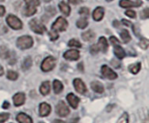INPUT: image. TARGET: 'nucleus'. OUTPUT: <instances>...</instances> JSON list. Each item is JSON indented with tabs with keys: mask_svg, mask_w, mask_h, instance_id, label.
Returning a JSON list of instances; mask_svg holds the SVG:
<instances>
[{
	"mask_svg": "<svg viewBox=\"0 0 149 123\" xmlns=\"http://www.w3.org/2000/svg\"><path fill=\"white\" fill-rule=\"evenodd\" d=\"M149 17V9L146 8L141 11V18L143 19H147Z\"/></svg>",
	"mask_w": 149,
	"mask_h": 123,
	"instance_id": "nucleus-38",
	"label": "nucleus"
},
{
	"mask_svg": "<svg viewBox=\"0 0 149 123\" xmlns=\"http://www.w3.org/2000/svg\"><path fill=\"white\" fill-rule=\"evenodd\" d=\"M120 5L122 8H131L134 6H139V3H136L131 0H120Z\"/></svg>",
	"mask_w": 149,
	"mask_h": 123,
	"instance_id": "nucleus-25",
	"label": "nucleus"
},
{
	"mask_svg": "<svg viewBox=\"0 0 149 123\" xmlns=\"http://www.w3.org/2000/svg\"><path fill=\"white\" fill-rule=\"evenodd\" d=\"M98 47L100 49V50H101L103 53H106L108 49V43H107V40L106 39V37L101 36L99 39V43H98Z\"/></svg>",
	"mask_w": 149,
	"mask_h": 123,
	"instance_id": "nucleus-16",
	"label": "nucleus"
},
{
	"mask_svg": "<svg viewBox=\"0 0 149 123\" xmlns=\"http://www.w3.org/2000/svg\"><path fill=\"white\" fill-rule=\"evenodd\" d=\"M7 79L10 80V81H16L18 78V74L16 71L13 70H8L7 75H6Z\"/></svg>",
	"mask_w": 149,
	"mask_h": 123,
	"instance_id": "nucleus-29",
	"label": "nucleus"
},
{
	"mask_svg": "<svg viewBox=\"0 0 149 123\" xmlns=\"http://www.w3.org/2000/svg\"><path fill=\"white\" fill-rule=\"evenodd\" d=\"M141 69V63H134V64H131L128 66V70L130 73L134 74V75H136L140 72Z\"/></svg>",
	"mask_w": 149,
	"mask_h": 123,
	"instance_id": "nucleus-23",
	"label": "nucleus"
},
{
	"mask_svg": "<svg viewBox=\"0 0 149 123\" xmlns=\"http://www.w3.org/2000/svg\"><path fill=\"white\" fill-rule=\"evenodd\" d=\"M119 24H120V23H119L117 20L113 21V26H116V27H118V26H119Z\"/></svg>",
	"mask_w": 149,
	"mask_h": 123,
	"instance_id": "nucleus-51",
	"label": "nucleus"
},
{
	"mask_svg": "<svg viewBox=\"0 0 149 123\" xmlns=\"http://www.w3.org/2000/svg\"><path fill=\"white\" fill-rule=\"evenodd\" d=\"M122 23L126 26H132V23L130 21L127 20V19H122Z\"/></svg>",
	"mask_w": 149,
	"mask_h": 123,
	"instance_id": "nucleus-42",
	"label": "nucleus"
},
{
	"mask_svg": "<svg viewBox=\"0 0 149 123\" xmlns=\"http://www.w3.org/2000/svg\"><path fill=\"white\" fill-rule=\"evenodd\" d=\"M52 123H65L64 121H62V120H59V119H57V120H54L53 121V122Z\"/></svg>",
	"mask_w": 149,
	"mask_h": 123,
	"instance_id": "nucleus-49",
	"label": "nucleus"
},
{
	"mask_svg": "<svg viewBox=\"0 0 149 123\" xmlns=\"http://www.w3.org/2000/svg\"><path fill=\"white\" fill-rule=\"evenodd\" d=\"M2 108H3V109H8L10 108V103L8 102H4L2 105Z\"/></svg>",
	"mask_w": 149,
	"mask_h": 123,
	"instance_id": "nucleus-43",
	"label": "nucleus"
},
{
	"mask_svg": "<svg viewBox=\"0 0 149 123\" xmlns=\"http://www.w3.org/2000/svg\"><path fill=\"white\" fill-rule=\"evenodd\" d=\"M116 123H129V115L127 112H124L123 115L119 118Z\"/></svg>",
	"mask_w": 149,
	"mask_h": 123,
	"instance_id": "nucleus-30",
	"label": "nucleus"
},
{
	"mask_svg": "<svg viewBox=\"0 0 149 123\" xmlns=\"http://www.w3.org/2000/svg\"><path fill=\"white\" fill-rule=\"evenodd\" d=\"M37 12V9L34 6H31V5H26L24 8L23 13L25 16H31L32 15H34Z\"/></svg>",
	"mask_w": 149,
	"mask_h": 123,
	"instance_id": "nucleus-22",
	"label": "nucleus"
},
{
	"mask_svg": "<svg viewBox=\"0 0 149 123\" xmlns=\"http://www.w3.org/2000/svg\"><path fill=\"white\" fill-rule=\"evenodd\" d=\"M45 2H46V3H48V2H51L52 0H44Z\"/></svg>",
	"mask_w": 149,
	"mask_h": 123,
	"instance_id": "nucleus-52",
	"label": "nucleus"
},
{
	"mask_svg": "<svg viewBox=\"0 0 149 123\" xmlns=\"http://www.w3.org/2000/svg\"><path fill=\"white\" fill-rule=\"evenodd\" d=\"M73 86H74L75 90L79 94L83 95L87 92V88H86L85 82L79 78H76L73 80Z\"/></svg>",
	"mask_w": 149,
	"mask_h": 123,
	"instance_id": "nucleus-8",
	"label": "nucleus"
},
{
	"mask_svg": "<svg viewBox=\"0 0 149 123\" xmlns=\"http://www.w3.org/2000/svg\"><path fill=\"white\" fill-rule=\"evenodd\" d=\"M78 69L81 72H84V64H83V63H80L78 64Z\"/></svg>",
	"mask_w": 149,
	"mask_h": 123,
	"instance_id": "nucleus-46",
	"label": "nucleus"
},
{
	"mask_svg": "<svg viewBox=\"0 0 149 123\" xmlns=\"http://www.w3.org/2000/svg\"><path fill=\"white\" fill-rule=\"evenodd\" d=\"M109 40H110V42L112 43V44H113V45H114V46H115V45H119V44H120V41H119L115 36H111Z\"/></svg>",
	"mask_w": 149,
	"mask_h": 123,
	"instance_id": "nucleus-40",
	"label": "nucleus"
},
{
	"mask_svg": "<svg viewBox=\"0 0 149 123\" xmlns=\"http://www.w3.org/2000/svg\"><path fill=\"white\" fill-rule=\"evenodd\" d=\"M67 26H68L67 21L64 17L60 16V17L57 18L56 21L53 23V24L52 26V30L56 31V32L65 31L66 30Z\"/></svg>",
	"mask_w": 149,
	"mask_h": 123,
	"instance_id": "nucleus-3",
	"label": "nucleus"
},
{
	"mask_svg": "<svg viewBox=\"0 0 149 123\" xmlns=\"http://www.w3.org/2000/svg\"><path fill=\"white\" fill-rule=\"evenodd\" d=\"M49 36H50V39H51L52 41H55V40H57V39L58 38V32L53 31V30H51V31H50Z\"/></svg>",
	"mask_w": 149,
	"mask_h": 123,
	"instance_id": "nucleus-36",
	"label": "nucleus"
},
{
	"mask_svg": "<svg viewBox=\"0 0 149 123\" xmlns=\"http://www.w3.org/2000/svg\"><path fill=\"white\" fill-rule=\"evenodd\" d=\"M56 61L52 56H47L41 63V69L44 72H49L52 70L55 67Z\"/></svg>",
	"mask_w": 149,
	"mask_h": 123,
	"instance_id": "nucleus-5",
	"label": "nucleus"
},
{
	"mask_svg": "<svg viewBox=\"0 0 149 123\" xmlns=\"http://www.w3.org/2000/svg\"><path fill=\"white\" fill-rule=\"evenodd\" d=\"M68 1H69V3H72V4H78V3H82L83 0H68Z\"/></svg>",
	"mask_w": 149,
	"mask_h": 123,
	"instance_id": "nucleus-45",
	"label": "nucleus"
},
{
	"mask_svg": "<svg viewBox=\"0 0 149 123\" xmlns=\"http://www.w3.org/2000/svg\"><path fill=\"white\" fill-rule=\"evenodd\" d=\"M31 65H32V60H31V56H27L24 61H23V63H22V69L23 70H24V71H26V70H28L31 67Z\"/></svg>",
	"mask_w": 149,
	"mask_h": 123,
	"instance_id": "nucleus-27",
	"label": "nucleus"
},
{
	"mask_svg": "<svg viewBox=\"0 0 149 123\" xmlns=\"http://www.w3.org/2000/svg\"><path fill=\"white\" fill-rule=\"evenodd\" d=\"M101 74L103 75V76L109 80H115L118 77V75L107 65H103L101 67Z\"/></svg>",
	"mask_w": 149,
	"mask_h": 123,
	"instance_id": "nucleus-7",
	"label": "nucleus"
},
{
	"mask_svg": "<svg viewBox=\"0 0 149 123\" xmlns=\"http://www.w3.org/2000/svg\"><path fill=\"white\" fill-rule=\"evenodd\" d=\"M6 22L8 25L13 30H21L23 28V23L21 20L12 14L8 15V16L6 17Z\"/></svg>",
	"mask_w": 149,
	"mask_h": 123,
	"instance_id": "nucleus-2",
	"label": "nucleus"
},
{
	"mask_svg": "<svg viewBox=\"0 0 149 123\" xmlns=\"http://www.w3.org/2000/svg\"><path fill=\"white\" fill-rule=\"evenodd\" d=\"M26 3V5H31V6H34L37 7L40 4L39 0H24Z\"/></svg>",
	"mask_w": 149,
	"mask_h": 123,
	"instance_id": "nucleus-33",
	"label": "nucleus"
},
{
	"mask_svg": "<svg viewBox=\"0 0 149 123\" xmlns=\"http://www.w3.org/2000/svg\"><path fill=\"white\" fill-rule=\"evenodd\" d=\"M29 26H30L31 30L33 32L37 33V34H43V33L46 30L45 26L43 23H40L38 19H36V18H34V19H32V20L30 21Z\"/></svg>",
	"mask_w": 149,
	"mask_h": 123,
	"instance_id": "nucleus-4",
	"label": "nucleus"
},
{
	"mask_svg": "<svg viewBox=\"0 0 149 123\" xmlns=\"http://www.w3.org/2000/svg\"><path fill=\"white\" fill-rule=\"evenodd\" d=\"M5 14V8L3 5H0V16H3Z\"/></svg>",
	"mask_w": 149,
	"mask_h": 123,
	"instance_id": "nucleus-44",
	"label": "nucleus"
},
{
	"mask_svg": "<svg viewBox=\"0 0 149 123\" xmlns=\"http://www.w3.org/2000/svg\"><path fill=\"white\" fill-rule=\"evenodd\" d=\"M4 0H0V2H3Z\"/></svg>",
	"mask_w": 149,
	"mask_h": 123,
	"instance_id": "nucleus-54",
	"label": "nucleus"
},
{
	"mask_svg": "<svg viewBox=\"0 0 149 123\" xmlns=\"http://www.w3.org/2000/svg\"><path fill=\"white\" fill-rule=\"evenodd\" d=\"M113 53H114L115 56H117V58H119V59H123L126 56V52H125L124 49L120 45L114 46Z\"/></svg>",
	"mask_w": 149,
	"mask_h": 123,
	"instance_id": "nucleus-18",
	"label": "nucleus"
},
{
	"mask_svg": "<svg viewBox=\"0 0 149 123\" xmlns=\"http://www.w3.org/2000/svg\"><path fill=\"white\" fill-rule=\"evenodd\" d=\"M12 100H13V103L16 107H20L25 102V95L22 92L17 93L16 95H14Z\"/></svg>",
	"mask_w": 149,
	"mask_h": 123,
	"instance_id": "nucleus-12",
	"label": "nucleus"
},
{
	"mask_svg": "<svg viewBox=\"0 0 149 123\" xmlns=\"http://www.w3.org/2000/svg\"><path fill=\"white\" fill-rule=\"evenodd\" d=\"M38 112H39V115L41 117L48 116L51 114V112H52V107L48 103H46V102H42L39 105Z\"/></svg>",
	"mask_w": 149,
	"mask_h": 123,
	"instance_id": "nucleus-10",
	"label": "nucleus"
},
{
	"mask_svg": "<svg viewBox=\"0 0 149 123\" xmlns=\"http://www.w3.org/2000/svg\"><path fill=\"white\" fill-rule=\"evenodd\" d=\"M64 57L69 61H77L79 59L80 54L78 49H69L64 53Z\"/></svg>",
	"mask_w": 149,
	"mask_h": 123,
	"instance_id": "nucleus-9",
	"label": "nucleus"
},
{
	"mask_svg": "<svg viewBox=\"0 0 149 123\" xmlns=\"http://www.w3.org/2000/svg\"><path fill=\"white\" fill-rule=\"evenodd\" d=\"M99 51H100V49H99V47H98L97 44H93L90 47V53L92 55H96Z\"/></svg>",
	"mask_w": 149,
	"mask_h": 123,
	"instance_id": "nucleus-35",
	"label": "nucleus"
},
{
	"mask_svg": "<svg viewBox=\"0 0 149 123\" xmlns=\"http://www.w3.org/2000/svg\"><path fill=\"white\" fill-rule=\"evenodd\" d=\"M58 7H59L60 10H61V12H62L64 15H65V16H69V15H70L71 8H70V6H69L65 2H64V1L60 2L59 4H58Z\"/></svg>",
	"mask_w": 149,
	"mask_h": 123,
	"instance_id": "nucleus-21",
	"label": "nucleus"
},
{
	"mask_svg": "<svg viewBox=\"0 0 149 123\" xmlns=\"http://www.w3.org/2000/svg\"><path fill=\"white\" fill-rule=\"evenodd\" d=\"M91 88L97 94H102V93H104V90H105L103 84L101 82H98V81L92 82H91Z\"/></svg>",
	"mask_w": 149,
	"mask_h": 123,
	"instance_id": "nucleus-14",
	"label": "nucleus"
},
{
	"mask_svg": "<svg viewBox=\"0 0 149 123\" xmlns=\"http://www.w3.org/2000/svg\"><path fill=\"white\" fill-rule=\"evenodd\" d=\"M104 13H105V10L102 7H97L94 10H93V18L96 21V22H99L100 20H102V18L104 17Z\"/></svg>",
	"mask_w": 149,
	"mask_h": 123,
	"instance_id": "nucleus-13",
	"label": "nucleus"
},
{
	"mask_svg": "<svg viewBox=\"0 0 149 123\" xmlns=\"http://www.w3.org/2000/svg\"><path fill=\"white\" fill-rule=\"evenodd\" d=\"M10 49L5 45L0 46V58H2V59H7V58L10 57Z\"/></svg>",
	"mask_w": 149,
	"mask_h": 123,
	"instance_id": "nucleus-24",
	"label": "nucleus"
},
{
	"mask_svg": "<svg viewBox=\"0 0 149 123\" xmlns=\"http://www.w3.org/2000/svg\"><path fill=\"white\" fill-rule=\"evenodd\" d=\"M107 2H111V1H113V0H107Z\"/></svg>",
	"mask_w": 149,
	"mask_h": 123,
	"instance_id": "nucleus-53",
	"label": "nucleus"
},
{
	"mask_svg": "<svg viewBox=\"0 0 149 123\" xmlns=\"http://www.w3.org/2000/svg\"><path fill=\"white\" fill-rule=\"evenodd\" d=\"M7 30H8L7 28H6L3 24L0 23V36H1V35H3L4 33H6Z\"/></svg>",
	"mask_w": 149,
	"mask_h": 123,
	"instance_id": "nucleus-41",
	"label": "nucleus"
},
{
	"mask_svg": "<svg viewBox=\"0 0 149 123\" xmlns=\"http://www.w3.org/2000/svg\"><path fill=\"white\" fill-rule=\"evenodd\" d=\"M52 87H53V91L55 94H60L63 91L64 86L62 82L58 80H54L52 82Z\"/></svg>",
	"mask_w": 149,
	"mask_h": 123,
	"instance_id": "nucleus-20",
	"label": "nucleus"
},
{
	"mask_svg": "<svg viewBox=\"0 0 149 123\" xmlns=\"http://www.w3.org/2000/svg\"><path fill=\"white\" fill-rule=\"evenodd\" d=\"M16 120L18 122V123H33L32 119L26 114L24 113H19L17 114Z\"/></svg>",
	"mask_w": 149,
	"mask_h": 123,
	"instance_id": "nucleus-15",
	"label": "nucleus"
},
{
	"mask_svg": "<svg viewBox=\"0 0 149 123\" xmlns=\"http://www.w3.org/2000/svg\"><path fill=\"white\" fill-rule=\"evenodd\" d=\"M120 37H121V40L123 41L124 43H129L131 41V36H130L128 30H126V29H124V30H121V32H120Z\"/></svg>",
	"mask_w": 149,
	"mask_h": 123,
	"instance_id": "nucleus-26",
	"label": "nucleus"
},
{
	"mask_svg": "<svg viewBox=\"0 0 149 123\" xmlns=\"http://www.w3.org/2000/svg\"><path fill=\"white\" fill-rule=\"evenodd\" d=\"M79 14L82 15V16H88L89 15V9L86 8V7H82L80 10H79Z\"/></svg>",
	"mask_w": 149,
	"mask_h": 123,
	"instance_id": "nucleus-37",
	"label": "nucleus"
},
{
	"mask_svg": "<svg viewBox=\"0 0 149 123\" xmlns=\"http://www.w3.org/2000/svg\"><path fill=\"white\" fill-rule=\"evenodd\" d=\"M68 46L69 47H72V48H81V43L76 40V39H71L69 42H68Z\"/></svg>",
	"mask_w": 149,
	"mask_h": 123,
	"instance_id": "nucleus-31",
	"label": "nucleus"
},
{
	"mask_svg": "<svg viewBox=\"0 0 149 123\" xmlns=\"http://www.w3.org/2000/svg\"><path fill=\"white\" fill-rule=\"evenodd\" d=\"M88 25V21L86 17H81L77 21V26L79 29H85Z\"/></svg>",
	"mask_w": 149,
	"mask_h": 123,
	"instance_id": "nucleus-28",
	"label": "nucleus"
},
{
	"mask_svg": "<svg viewBox=\"0 0 149 123\" xmlns=\"http://www.w3.org/2000/svg\"><path fill=\"white\" fill-rule=\"evenodd\" d=\"M10 118L9 113H2L0 114V123H4Z\"/></svg>",
	"mask_w": 149,
	"mask_h": 123,
	"instance_id": "nucleus-34",
	"label": "nucleus"
},
{
	"mask_svg": "<svg viewBox=\"0 0 149 123\" xmlns=\"http://www.w3.org/2000/svg\"><path fill=\"white\" fill-rule=\"evenodd\" d=\"M56 114L60 117H66L70 114V109L67 105L63 102L60 101L56 106Z\"/></svg>",
	"mask_w": 149,
	"mask_h": 123,
	"instance_id": "nucleus-6",
	"label": "nucleus"
},
{
	"mask_svg": "<svg viewBox=\"0 0 149 123\" xmlns=\"http://www.w3.org/2000/svg\"><path fill=\"white\" fill-rule=\"evenodd\" d=\"M126 15L131 18H135L136 17V12L134 10H128L126 11Z\"/></svg>",
	"mask_w": 149,
	"mask_h": 123,
	"instance_id": "nucleus-39",
	"label": "nucleus"
},
{
	"mask_svg": "<svg viewBox=\"0 0 149 123\" xmlns=\"http://www.w3.org/2000/svg\"><path fill=\"white\" fill-rule=\"evenodd\" d=\"M39 123H45V122H39Z\"/></svg>",
	"mask_w": 149,
	"mask_h": 123,
	"instance_id": "nucleus-55",
	"label": "nucleus"
},
{
	"mask_svg": "<svg viewBox=\"0 0 149 123\" xmlns=\"http://www.w3.org/2000/svg\"><path fill=\"white\" fill-rule=\"evenodd\" d=\"M140 47L142 48L143 49H147L148 48L149 45V41L147 38H141V41H140V43H139Z\"/></svg>",
	"mask_w": 149,
	"mask_h": 123,
	"instance_id": "nucleus-32",
	"label": "nucleus"
},
{
	"mask_svg": "<svg viewBox=\"0 0 149 123\" xmlns=\"http://www.w3.org/2000/svg\"><path fill=\"white\" fill-rule=\"evenodd\" d=\"M33 45V39L30 36H22L17 40V46L18 49L24 50L31 48Z\"/></svg>",
	"mask_w": 149,
	"mask_h": 123,
	"instance_id": "nucleus-1",
	"label": "nucleus"
},
{
	"mask_svg": "<svg viewBox=\"0 0 149 123\" xmlns=\"http://www.w3.org/2000/svg\"><path fill=\"white\" fill-rule=\"evenodd\" d=\"M39 91L41 93L42 96H47L50 91H51V83L48 81H45L44 82H42L40 88H39Z\"/></svg>",
	"mask_w": 149,
	"mask_h": 123,
	"instance_id": "nucleus-17",
	"label": "nucleus"
},
{
	"mask_svg": "<svg viewBox=\"0 0 149 123\" xmlns=\"http://www.w3.org/2000/svg\"><path fill=\"white\" fill-rule=\"evenodd\" d=\"M66 100H67L69 105H70L72 109H76L78 108L79 103V98L77 96H75V95L72 94V93H70V94L67 95Z\"/></svg>",
	"mask_w": 149,
	"mask_h": 123,
	"instance_id": "nucleus-11",
	"label": "nucleus"
},
{
	"mask_svg": "<svg viewBox=\"0 0 149 123\" xmlns=\"http://www.w3.org/2000/svg\"><path fill=\"white\" fill-rule=\"evenodd\" d=\"M3 75V68L0 65V76H2Z\"/></svg>",
	"mask_w": 149,
	"mask_h": 123,
	"instance_id": "nucleus-50",
	"label": "nucleus"
},
{
	"mask_svg": "<svg viewBox=\"0 0 149 123\" xmlns=\"http://www.w3.org/2000/svg\"><path fill=\"white\" fill-rule=\"evenodd\" d=\"M79 118H74V119H72V120H71L69 123H78L79 122Z\"/></svg>",
	"mask_w": 149,
	"mask_h": 123,
	"instance_id": "nucleus-48",
	"label": "nucleus"
},
{
	"mask_svg": "<svg viewBox=\"0 0 149 123\" xmlns=\"http://www.w3.org/2000/svg\"><path fill=\"white\" fill-rule=\"evenodd\" d=\"M81 36H82V39L84 41H86V42H91V41H93L95 38V33L93 30H86V31L83 32L82 35H81Z\"/></svg>",
	"mask_w": 149,
	"mask_h": 123,
	"instance_id": "nucleus-19",
	"label": "nucleus"
},
{
	"mask_svg": "<svg viewBox=\"0 0 149 123\" xmlns=\"http://www.w3.org/2000/svg\"><path fill=\"white\" fill-rule=\"evenodd\" d=\"M112 64L115 67V68H119L120 66V63L119 62H116V61H112Z\"/></svg>",
	"mask_w": 149,
	"mask_h": 123,
	"instance_id": "nucleus-47",
	"label": "nucleus"
}]
</instances>
